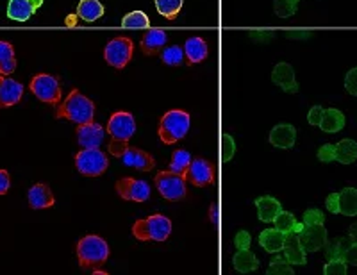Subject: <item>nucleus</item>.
I'll use <instances>...</instances> for the list:
<instances>
[{"label":"nucleus","mask_w":357,"mask_h":275,"mask_svg":"<svg viewBox=\"0 0 357 275\" xmlns=\"http://www.w3.org/2000/svg\"><path fill=\"white\" fill-rule=\"evenodd\" d=\"M93 117L95 104L88 97H84L79 89H72L65 102L57 105L56 110V118H65V120L73 121L77 126L93 121Z\"/></svg>","instance_id":"f257e3e1"},{"label":"nucleus","mask_w":357,"mask_h":275,"mask_svg":"<svg viewBox=\"0 0 357 275\" xmlns=\"http://www.w3.org/2000/svg\"><path fill=\"white\" fill-rule=\"evenodd\" d=\"M77 258L82 268L97 270L109 258V245L100 236L88 235L77 243Z\"/></svg>","instance_id":"f03ea898"},{"label":"nucleus","mask_w":357,"mask_h":275,"mask_svg":"<svg viewBox=\"0 0 357 275\" xmlns=\"http://www.w3.org/2000/svg\"><path fill=\"white\" fill-rule=\"evenodd\" d=\"M190 131V114L186 111L172 110L159 120L158 134L162 143L174 145L178 140H183Z\"/></svg>","instance_id":"7ed1b4c3"},{"label":"nucleus","mask_w":357,"mask_h":275,"mask_svg":"<svg viewBox=\"0 0 357 275\" xmlns=\"http://www.w3.org/2000/svg\"><path fill=\"white\" fill-rule=\"evenodd\" d=\"M172 232V222L162 215H152L132 225V236L139 241H165Z\"/></svg>","instance_id":"20e7f679"},{"label":"nucleus","mask_w":357,"mask_h":275,"mask_svg":"<svg viewBox=\"0 0 357 275\" xmlns=\"http://www.w3.org/2000/svg\"><path fill=\"white\" fill-rule=\"evenodd\" d=\"M75 166L82 175L88 177H98L107 170L109 161L107 156L98 149H84L75 156Z\"/></svg>","instance_id":"39448f33"},{"label":"nucleus","mask_w":357,"mask_h":275,"mask_svg":"<svg viewBox=\"0 0 357 275\" xmlns=\"http://www.w3.org/2000/svg\"><path fill=\"white\" fill-rule=\"evenodd\" d=\"M155 188H158L159 193L167 200H181V198L186 197V181L181 174H175V172H159L155 175Z\"/></svg>","instance_id":"423d86ee"},{"label":"nucleus","mask_w":357,"mask_h":275,"mask_svg":"<svg viewBox=\"0 0 357 275\" xmlns=\"http://www.w3.org/2000/svg\"><path fill=\"white\" fill-rule=\"evenodd\" d=\"M31 91L40 98L41 102H47V104L56 105L61 98V86L59 81L49 73H40V75H34L31 79V84H29Z\"/></svg>","instance_id":"0eeeda50"},{"label":"nucleus","mask_w":357,"mask_h":275,"mask_svg":"<svg viewBox=\"0 0 357 275\" xmlns=\"http://www.w3.org/2000/svg\"><path fill=\"white\" fill-rule=\"evenodd\" d=\"M132 50H134V43L129 40V38H114L111 40L109 43L106 45V49H104V57L109 63L111 66L114 68L122 70L129 65L130 57H132Z\"/></svg>","instance_id":"6e6552de"},{"label":"nucleus","mask_w":357,"mask_h":275,"mask_svg":"<svg viewBox=\"0 0 357 275\" xmlns=\"http://www.w3.org/2000/svg\"><path fill=\"white\" fill-rule=\"evenodd\" d=\"M107 133L113 138L111 142H120V143H129L130 138L136 133V121L130 113H123L118 111L107 121Z\"/></svg>","instance_id":"1a4fd4ad"},{"label":"nucleus","mask_w":357,"mask_h":275,"mask_svg":"<svg viewBox=\"0 0 357 275\" xmlns=\"http://www.w3.org/2000/svg\"><path fill=\"white\" fill-rule=\"evenodd\" d=\"M114 190L126 200H132V202H145L151 197V186L145 181L132 177L118 179L114 184Z\"/></svg>","instance_id":"9d476101"},{"label":"nucleus","mask_w":357,"mask_h":275,"mask_svg":"<svg viewBox=\"0 0 357 275\" xmlns=\"http://www.w3.org/2000/svg\"><path fill=\"white\" fill-rule=\"evenodd\" d=\"M184 181H188L193 186H207L215 181V170H213L211 163L206 159H191L188 170L184 172Z\"/></svg>","instance_id":"9b49d317"},{"label":"nucleus","mask_w":357,"mask_h":275,"mask_svg":"<svg viewBox=\"0 0 357 275\" xmlns=\"http://www.w3.org/2000/svg\"><path fill=\"white\" fill-rule=\"evenodd\" d=\"M302 247L307 252H317L327 245V231L324 223H314V225H304L298 232Z\"/></svg>","instance_id":"f8f14e48"},{"label":"nucleus","mask_w":357,"mask_h":275,"mask_svg":"<svg viewBox=\"0 0 357 275\" xmlns=\"http://www.w3.org/2000/svg\"><path fill=\"white\" fill-rule=\"evenodd\" d=\"M77 142L82 149H98L104 142V127L88 121L77 127Z\"/></svg>","instance_id":"ddd939ff"},{"label":"nucleus","mask_w":357,"mask_h":275,"mask_svg":"<svg viewBox=\"0 0 357 275\" xmlns=\"http://www.w3.org/2000/svg\"><path fill=\"white\" fill-rule=\"evenodd\" d=\"M24 86L15 79H8V75H0V110L11 107L22 101Z\"/></svg>","instance_id":"4468645a"},{"label":"nucleus","mask_w":357,"mask_h":275,"mask_svg":"<svg viewBox=\"0 0 357 275\" xmlns=\"http://www.w3.org/2000/svg\"><path fill=\"white\" fill-rule=\"evenodd\" d=\"M272 81L279 88H282L286 94H296L298 91V82L295 79V70L288 63H279L272 72Z\"/></svg>","instance_id":"2eb2a0df"},{"label":"nucleus","mask_w":357,"mask_h":275,"mask_svg":"<svg viewBox=\"0 0 357 275\" xmlns=\"http://www.w3.org/2000/svg\"><path fill=\"white\" fill-rule=\"evenodd\" d=\"M120 159L123 161V165L132 166V168L142 172H151L155 166V159L149 152L142 149H134V147H129Z\"/></svg>","instance_id":"dca6fc26"},{"label":"nucleus","mask_w":357,"mask_h":275,"mask_svg":"<svg viewBox=\"0 0 357 275\" xmlns=\"http://www.w3.org/2000/svg\"><path fill=\"white\" fill-rule=\"evenodd\" d=\"M167 33L162 29H149V33L142 38V50L145 56H158L167 45Z\"/></svg>","instance_id":"f3484780"},{"label":"nucleus","mask_w":357,"mask_h":275,"mask_svg":"<svg viewBox=\"0 0 357 275\" xmlns=\"http://www.w3.org/2000/svg\"><path fill=\"white\" fill-rule=\"evenodd\" d=\"M29 206L33 209H47V207H52L56 198H54L52 190H50L47 184H34L27 193Z\"/></svg>","instance_id":"a211bd4d"},{"label":"nucleus","mask_w":357,"mask_h":275,"mask_svg":"<svg viewBox=\"0 0 357 275\" xmlns=\"http://www.w3.org/2000/svg\"><path fill=\"white\" fill-rule=\"evenodd\" d=\"M296 142V129L289 124H279L270 133V143L277 149H291Z\"/></svg>","instance_id":"6ab92c4d"},{"label":"nucleus","mask_w":357,"mask_h":275,"mask_svg":"<svg viewBox=\"0 0 357 275\" xmlns=\"http://www.w3.org/2000/svg\"><path fill=\"white\" fill-rule=\"evenodd\" d=\"M284 258L288 259L291 265H301L304 267L305 265V251L302 247L301 238H298V232H289L286 235V241H284Z\"/></svg>","instance_id":"aec40b11"},{"label":"nucleus","mask_w":357,"mask_h":275,"mask_svg":"<svg viewBox=\"0 0 357 275\" xmlns=\"http://www.w3.org/2000/svg\"><path fill=\"white\" fill-rule=\"evenodd\" d=\"M183 49H184V56H186L188 65H197V63L206 59L207 52H209L206 41H204L202 38H197V36L186 40Z\"/></svg>","instance_id":"412c9836"},{"label":"nucleus","mask_w":357,"mask_h":275,"mask_svg":"<svg viewBox=\"0 0 357 275\" xmlns=\"http://www.w3.org/2000/svg\"><path fill=\"white\" fill-rule=\"evenodd\" d=\"M256 207H257V216H259L261 222L270 223L277 218L280 211H282V206L277 198L273 197H259L256 200Z\"/></svg>","instance_id":"4be33fe9"},{"label":"nucleus","mask_w":357,"mask_h":275,"mask_svg":"<svg viewBox=\"0 0 357 275\" xmlns=\"http://www.w3.org/2000/svg\"><path fill=\"white\" fill-rule=\"evenodd\" d=\"M284 241H286V235L279 229H266L259 235V245L270 254H277L284 248Z\"/></svg>","instance_id":"5701e85b"},{"label":"nucleus","mask_w":357,"mask_h":275,"mask_svg":"<svg viewBox=\"0 0 357 275\" xmlns=\"http://www.w3.org/2000/svg\"><path fill=\"white\" fill-rule=\"evenodd\" d=\"M232 265L240 274H250V272H256L259 268V259L256 258V254L248 248L236 252L234 259H232Z\"/></svg>","instance_id":"b1692460"},{"label":"nucleus","mask_w":357,"mask_h":275,"mask_svg":"<svg viewBox=\"0 0 357 275\" xmlns=\"http://www.w3.org/2000/svg\"><path fill=\"white\" fill-rule=\"evenodd\" d=\"M34 8L31 0H9L8 18L15 22H27L34 15Z\"/></svg>","instance_id":"393cba45"},{"label":"nucleus","mask_w":357,"mask_h":275,"mask_svg":"<svg viewBox=\"0 0 357 275\" xmlns=\"http://www.w3.org/2000/svg\"><path fill=\"white\" fill-rule=\"evenodd\" d=\"M320 127L324 133H340L345 127V114L337 110H325L324 117H321Z\"/></svg>","instance_id":"a878e982"},{"label":"nucleus","mask_w":357,"mask_h":275,"mask_svg":"<svg viewBox=\"0 0 357 275\" xmlns=\"http://www.w3.org/2000/svg\"><path fill=\"white\" fill-rule=\"evenodd\" d=\"M77 15L84 22H97L104 17V6L98 0H81L77 6Z\"/></svg>","instance_id":"bb28decb"},{"label":"nucleus","mask_w":357,"mask_h":275,"mask_svg":"<svg viewBox=\"0 0 357 275\" xmlns=\"http://www.w3.org/2000/svg\"><path fill=\"white\" fill-rule=\"evenodd\" d=\"M15 70H17V57L13 45L8 41H0V73L11 75Z\"/></svg>","instance_id":"cd10ccee"},{"label":"nucleus","mask_w":357,"mask_h":275,"mask_svg":"<svg viewBox=\"0 0 357 275\" xmlns=\"http://www.w3.org/2000/svg\"><path fill=\"white\" fill-rule=\"evenodd\" d=\"M334 154L336 161L341 165H352L357 159V143L354 140H341L337 145H334Z\"/></svg>","instance_id":"c85d7f7f"},{"label":"nucleus","mask_w":357,"mask_h":275,"mask_svg":"<svg viewBox=\"0 0 357 275\" xmlns=\"http://www.w3.org/2000/svg\"><path fill=\"white\" fill-rule=\"evenodd\" d=\"M340 213L345 216H357V190L345 188L340 191Z\"/></svg>","instance_id":"c756f323"},{"label":"nucleus","mask_w":357,"mask_h":275,"mask_svg":"<svg viewBox=\"0 0 357 275\" xmlns=\"http://www.w3.org/2000/svg\"><path fill=\"white\" fill-rule=\"evenodd\" d=\"M273 223H275L277 229L284 232V235H289V232H301L302 227H304V223L296 222L295 216H293L291 213H288V211H280L279 215H277V218L273 220Z\"/></svg>","instance_id":"7c9ffc66"},{"label":"nucleus","mask_w":357,"mask_h":275,"mask_svg":"<svg viewBox=\"0 0 357 275\" xmlns=\"http://www.w3.org/2000/svg\"><path fill=\"white\" fill-rule=\"evenodd\" d=\"M155 8L161 17L174 20L183 9V0H155Z\"/></svg>","instance_id":"2f4dec72"},{"label":"nucleus","mask_w":357,"mask_h":275,"mask_svg":"<svg viewBox=\"0 0 357 275\" xmlns=\"http://www.w3.org/2000/svg\"><path fill=\"white\" fill-rule=\"evenodd\" d=\"M161 59L165 65L178 66V65H183L184 61H186V56H184L183 47L172 45V47H167L165 50H161Z\"/></svg>","instance_id":"473e14b6"},{"label":"nucleus","mask_w":357,"mask_h":275,"mask_svg":"<svg viewBox=\"0 0 357 275\" xmlns=\"http://www.w3.org/2000/svg\"><path fill=\"white\" fill-rule=\"evenodd\" d=\"M149 25H151V20L143 11L129 13L122 20L123 29H149Z\"/></svg>","instance_id":"72a5a7b5"},{"label":"nucleus","mask_w":357,"mask_h":275,"mask_svg":"<svg viewBox=\"0 0 357 275\" xmlns=\"http://www.w3.org/2000/svg\"><path fill=\"white\" fill-rule=\"evenodd\" d=\"M190 163H191V156L188 150H175L174 156H172L170 170L175 172V174L184 175V172L188 170Z\"/></svg>","instance_id":"f704fd0d"},{"label":"nucleus","mask_w":357,"mask_h":275,"mask_svg":"<svg viewBox=\"0 0 357 275\" xmlns=\"http://www.w3.org/2000/svg\"><path fill=\"white\" fill-rule=\"evenodd\" d=\"M296 8H298V0H273V11L280 18L293 17Z\"/></svg>","instance_id":"c9c22d12"},{"label":"nucleus","mask_w":357,"mask_h":275,"mask_svg":"<svg viewBox=\"0 0 357 275\" xmlns=\"http://www.w3.org/2000/svg\"><path fill=\"white\" fill-rule=\"evenodd\" d=\"M293 267L288 259L282 258V255H277L272 259L270 268H268V275H291Z\"/></svg>","instance_id":"e433bc0d"},{"label":"nucleus","mask_w":357,"mask_h":275,"mask_svg":"<svg viewBox=\"0 0 357 275\" xmlns=\"http://www.w3.org/2000/svg\"><path fill=\"white\" fill-rule=\"evenodd\" d=\"M350 243L352 241H350V238L347 236V238H341V239H337V241H333V243H329V245H325V247H327V252H325V254H327V259L343 258V255H345V251L350 247Z\"/></svg>","instance_id":"4c0bfd02"},{"label":"nucleus","mask_w":357,"mask_h":275,"mask_svg":"<svg viewBox=\"0 0 357 275\" xmlns=\"http://www.w3.org/2000/svg\"><path fill=\"white\" fill-rule=\"evenodd\" d=\"M325 275H345L347 274V261L343 258L327 259V265L324 267Z\"/></svg>","instance_id":"58836bf2"},{"label":"nucleus","mask_w":357,"mask_h":275,"mask_svg":"<svg viewBox=\"0 0 357 275\" xmlns=\"http://www.w3.org/2000/svg\"><path fill=\"white\" fill-rule=\"evenodd\" d=\"M222 150H223V154H222V159L225 163L231 161L232 156H234L236 152V143L234 140H232L231 134H223L222 136Z\"/></svg>","instance_id":"ea45409f"},{"label":"nucleus","mask_w":357,"mask_h":275,"mask_svg":"<svg viewBox=\"0 0 357 275\" xmlns=\"http://www.w3.org/2000/svg\"><path fill=\"white\" fill-rule=\"evenodd\" d=\"M324 222H325V215L320 209H317V207L305 211L304 220H302L304 225H314V223H324Z\"/></svg>","instance_id":"a19ab883"},{"label":"nucleus","mask_w":357,"mask_h":275,"mask_svg":"<svg viewBox=\"0 0 357 275\" xmlns=\"http://www.w3.org/2000/svg\"><path fill=\"white\" fill-rule=\"evenodd\" d=\"M334 149H336V147H334L333 143H327V145L320 147V150H318V159H320L321 163L336 161V154H334Z\"/></svg>","instance_id":"79ce46f5"},{"label":"nucleus","mask_w":357,"mask_h":275,"mask_svg":"<svg viewBox=\"0 0 357 275\" xmlns=\"http://www.w3.org/2000/svg\"><path fill=\"white\" fill-rule=\"evenodd\" d=\"M345 89L350 95L357 97V68H352L345 75Z\"/></svg>","instance_id":"37998d69"},{"label":"nucleus","mask_w":357,"mask_h":275,"mask_svg":"<svg viewBox=\"0 0 357 275\" xmlns=\"http://www.w3.org/2000/svg\"><path fill=\"white\" fill-rule=\"evenodd\" d=\"M324 113H325V107H321V105H314V107H311V110H309L307 121L311 124V126H320Z\"/></svg>","instance_id":"c03bdc74"},{"label":"nucleus","mask_w":357,"mask_h":275,"mask_svg":"<svg viewBox=\"0 0 357 275\" xmlns=\"http://www.w3.org/2000/svg\"><path fill=\"white\" fill-rule=\"evenodd\" d=\"M234 243H236V248H238V251H243V248H250L252 238L247 231H240L238 235H236Z\"/></svg>","instance_id":"a18cd8bd"},{"label":"nucleus","mask_w":357,"mask_h":275,"mask_svg":"<svg viewBox=\"0 0 357 275\" xmlns=\"http://www.w3.org/2000/svg\"><path fill=\"white\" fill-rule=\"evenodd\" d=\"M325 206H327V209H329L333 215H337V213H340V193H331L329 197H327V200H325Z\"/></svg>","instance_id":"49530a36"},{"label":"nucleus","mask_w":357,"mask_h":275,"mask_svg":"<svg viewBox=\"0 0 357 275\" xmlns=\"http://www.w3.org/2000/svg\"><path fill=\"white\" fill-rule=\"evenodd\" d=\"M343 259L347 261V265L357 267V243H350V247L345 251V255H343Z\"/></svg>","instance_id":"de8ad7c7"},{"label":"nucleus","mask_w":357,"mask_h":275,"mask_svg":"<svg viewBox=\"0 0 357 275\" xmlns=\"http://www.w3.org/2000/svg\"><path fill=\"white\" fill-rule=\"evenodd\" d=\"M11 188V179L6 170H0V195H6Z\"/></svg>","instance_id":"09e8293b"},{"label":"nucleus","mask_w":357,"mask_h":275,"mask_svg":"<svg viewBox=\"0 0 357 275\" xmlns=\"http://www.w3.org/2000/svg\"><path fill=\"white\" fill-rule=\"evenodd\" d=\"M286 36L288 38H295V40H305V38L311 36V31H286Z\"/></svg>","instance_id":"8fccbe9b"},{"label":"nucleus","mask_w":357,"mask_h":275,"mask_svg":"<svg viewBox=\"0 0 357 275\" xmlns=\"http://www.w3.org/2000/svg\"><path fill=\"white\" fill-rule=\"evenodd\" d=\"M349 238H350V241H352V243H357V222H356V223H352V225H350Z\"/></svg>","instance_id":"3c124183"},{"label":"nucleus","mask_w":357,"mask_h":275,"mask_svg":"<svg viewBox=\"0 0 357 275\" xmlns=\"http://www.w3.org/2000/svg\"><path fill=\"white\" fill-rule=\"evenodd\" d=\"M211 222L213 223L218 222V207L216 206H213V209H211Z\"/></svg>","instance_id":"603ef678"},{"label":"nucleus","mask_w":357,"mask_h":275,"mask_svg":"<svg viewBox=\"0 0 357 275\" xmlns=\"http://www.w3.org/2000/svg\"><path fill=\"white\" fill-rule=\"evenodd\" d=\"M31 4H33L34 11H38L41 8V4H43V0H31Z\"/></svg>","instance_id":"864d4df0"}]
</instances>
